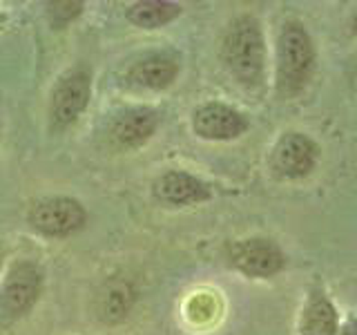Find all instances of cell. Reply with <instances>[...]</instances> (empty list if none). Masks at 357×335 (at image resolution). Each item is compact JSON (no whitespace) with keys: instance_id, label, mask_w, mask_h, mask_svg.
I'll return each instance as SVG.
<instances>
[{"instance_id":"6da1fadb","label":"cell","mask_w":357,"mask_h":335,"mask_svg":"<svg viewBox=\"0 0 357 335\" xmlns=\"http://www.w3.org/2000/svg\"><path fill=\"white\" fill-rule=\"evenodd\" d=\"M315 43L308 29L297 20L284 22L277 36V92L279 96H297L315 72Z\"/></svg>"},{"instance_id":"7a4b0ae2","label":"cell","mask_w":357,"mask_h":335,"mask_svg":"<svg viewBox=\"0 0 357 335\" xmlns=\"http://www.w3.org/2000/svg\"><path fill=\"white\" fill-rule=\"evenodd\" d=\"M223 63L241 85L255 87L261 83L266 67V45L257 18L239 16L230 22L221 47Z\"/></svg>"},{"instance_id":"3957f363","label":"cell","mask_w":357,"mask_h":335,"mask_svg":"<svg viewBox=\"0 0 357 335\" xmlns=\"http://www.w3.org/2000/svg\"><path fill=\"white\" fill-rule=\"evenodd\" d=\"M319 145L304 132H286L275 143L271 154V170L286 181L308 177L317 168Z\"/></svg>"},{"instance_id":"277c9868","label":"cell","mask_w":357,"mask_h":335,"mask_svg":"<svg viewBox=\"0 0 357 335\" xmlns=\"http://www.w3.org/2000/svg\"><path fill=\"white\" fill-rule=\"evenodd\" d=\"M232 266L248 277H273L286 266V255L282 248L266 237H250L237 241L230 248Z\"/></svg>"},{"instance_id":"5b68a950","label":"cell","mask_w":357,"mask_h":335,"mask_svg":"<svg viewBox=\"0 0 357 335\" xmlns=\"http://www.w3.org/2000/svg\"><path fill=\"white\" fill-rule=\"evenodd\" d=\"M31 226L40 230L43 234H52V237H65L72 234L85 223V210L74 199L67 197H52L38 201L29 212Z\"/></svg>"},{"instance_id":"8992f818","label":"cell","mask_w":357,"mask_h":335,"mask_svg":"<svg viewBox=\"0 0 357 335\" xmlns=\"http://www.w3.org/2000/svg\"><path fill=\"white\" fill-rule=\"evenodd\" d=\"M40 293V271L29 262H20L9 271L0 288V308L5 315H22Z\"/></svg>"},{"instance_id":"52a82bcc","label":"cell","mask_w":357,"mask_h":335,"mask_svg":"<svg viewBox=\"0 0 357 335\" xmlns=\"http://www.w3.org/2000/svg\"><path fill=\"white\" fill-rule=\"evenodd\" d=\"M195 132L201 139L210 141H230L248 130V119L239 110L223 103H208L195 112Z\"/></svg>"},{"instance_id":"ba28073f","label":"cell","mask_w":357,"mask_h":335,"mask_svg":"<svg viewBox=\"0 0 357 335\" xmlns=\"http://www.w3.org/2000/svg\"><path fill=\"white\" fill-rule=\"evenodd\" d=\"M89 78L85 72H72L56 85L52 96V117L59 126H70L87 107Z\"/></svg>"},{"instance_id":"9c48e42d","label":"cell","mask_w":357,"mask_h":335,"mask_svg":"<svg viewBox=\"0 0 357 335\" xmlns=\"http://www.w3.org/2000/svg\"><path fill=\"white\" fill-rule=\"evenodd\" d=\"M340 313L324 286L315 284L308 290L306 304L299 315V335H337Z\"/></svg>"},{"instance_id":"30bf717a","label":"cell","mask_w":357,"mask_h":335,"mask_svg":"<svg viewBox=\"0 0 357 335\" xmlns=\"http://www.w3.org/2000/svg\"><path fill=\"white\" fill-rule=\"evenodd\" d=\"M156 130V112L150 107H132L112 121L109 137L121 148H134L148 141Z\"/></svg>"},{"instance_id":"8fae6325","label":"cell","mask_w":357,"mask_h":335,"mask_svg":"<svg viewBox=\"0 0 357 335\" xmlns=\"http://www.w3.org/2000/svg\"><path fill=\"white\" fill-rule=\"evenodd\" d=\"M178 72V61L176 56L159 52V54H150L141 59L137 65L132 67V78L143 87L150 89H163L170 85Z\"/></svg>"},{"instance_id":"7c38bea8","label":"cell","mask_w":357,"mask_h":335,"mask_svg":"<svg viewBox=\"0 0 357 335\" xmlns=\"http://www.w3.org/2000/svg\"><path fill=\"white\" fill-rule=\"evenodd\" d=\"M156 193L170 204H197V201H206L210 197L208 186L185 172L163 174L161 181L156 184Z\"/></svg>"},{"instance_id":"4fadbf2b","label":"cell","mask_w":357,"mask_h":335,"mask_svg":"<svg viewBox=\"0 0 357 335\" xmlns=\"http://www.w3.org/2000/svg\"><path fill=\"white\" fill-rule=\"evenodd\" d=\"M132 302H134V293L130 284L123 282V279H112V282H107L98 293V299H96L98 318L109 324L121 322L132 308Z\"/></svg>"},{"instance_id":"5bb4252c","label":"cell","mask_w":357,"mask_h":335,"mask_svg":"<svg viewBox=\"0 0 357 335\" xmlns=\"http://www.w3.org/2000/svg\"><path fill=\"white\" fill-rule=\"evenodd\" d=\"M178 11H181V7L174 3H165V0H141V3L128 9V18L139 27L154 29L167 25L172 18L178 16Z\"/></svg>"},{"instance_id":"9a60e30c","label":"cell","mask_w":357,"mask_h":335,"mask_svg":"<svg viewBox=\"0 0 357 335\" xmlns=\"http://www.w3.org/2000/svg\"><path fill=\"white\" fill-rule=\"evenodd\" d=\"M50 7H52L50 14H52L54 25H65V22H70L72 18L81 14L83 3H52Z\"/></svg>"},{"instance_id":"2e32d148","label":"cell","mask_w":357,"mask_h":335,"mask_svg":"<svg viewBox=\"0 0 357 335\" xmlns=\"http://www.w3.org/2000/svg\"><path fill=\"white\" fill-rule=\"evenodd\" d=\"M337 335H357V318L355 315H349L344 322H340Z\"/></svg>"},{"instance_id":"e0dca14e","label":"cell","mask_w":357,"mask_h":335,"mask_svg":"<svg viewBox=\"0 0 357 335\" xmlns=\"http://www.w3.org/2000/svg\"><path fill=\"white\" fill-rule=\"evenodd\" d=\"M351 34H353V36H357V9H355V14L351 18Z\"/></svg>"}]
</instances>
